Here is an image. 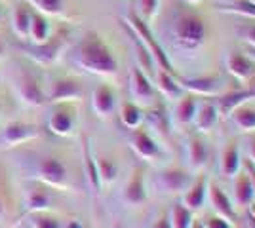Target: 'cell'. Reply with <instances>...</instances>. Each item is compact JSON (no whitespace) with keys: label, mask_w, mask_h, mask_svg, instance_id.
<instances>
[{"label":"cell","mask_w":255,"mask_h":228,"mask_svg":"<svg viewBox=\"0 0 255 228\" xmlns=\"http://www.w3.org/2000/svg\"><path fill=\"white\" fill-rule=\"evenodd\" d=\"M252 2H255V0H252Z\"/></svg>","instance_id":"11a10c76"},{"label":"cell","mask_w":255,"mask_h":228,"mask_svg":"<svg viewBox=\"0 0 255 228\" xmlns=\"http://www.w3.org/2000/svg\"><path fill=\"white\" fill-rule=\"evenodd\" d=\"M31 21H32V10L27 2H23L19 6H15V10L11 13V29L19 38H29L31 33Z\"/></svg>","instance_id":"4fadbf2b"},{"label":"cell","mask_w":255,"mask_h":228,"mask_svg":"<svg viewBox=\"0 0 255 228\" xmlns=\"http://www.w3.org/2000/svg\"><path fill=\"white\" fill-rule=\"evenodd\" d=\"M192 223H194V219H192L191 209L187 206H183V204H175V206H173V223H171V227L192 228Z\"/></svg>","instance_id":"1f68e13d"},{"label":"cell","mask_w":255,"mask_h":228,"mask_svg":"<svg viewBox=\"0 0 255 228\" xmlns=\"http://www.w3.org/2000/svg\"><path fill=\"white\" fill-rule=\"evenodd\" d=\"M244 165H246V169H248V175H250V179H252V185H254V188H255V163L250 162V160H246Z\"/></svg>","instance_id":"7bdbcfd3"},{"label":"cell","mask_w":255,"mask_h":228,"mask_svg":"<svg viewBox=\"0 0 255 228\" xmlns=\"http://www.w3.org/2000/svg\"><path fill=\"white\" fill-rule=\"evenodd\" d=\"M208 188H210V200L213 204V209L227 221H236V213H234V207L229 200V196L225 194L217 185H210Z\"/></svg>","instance_id":"5bb4252c"},{"label":"cell","mask_w":255,"mask_h":228,"mask_svg":"<svg viewBox=\"0 0 255 228\" xmlns=\"http://www.w3.org/2000/svg\"><path fill=\"white\" fill-rule=\"evenodd\" d=\"M227 13H238L250 19H255V2L252 0H236L231 8H225Z\"/></svg>","instance_id":"d590c367"},{"label":"cell","mask_w":255,"mask_h":228,"mask_svg":"<svg viewBox=\"0 0 255 228\" xmlns=\"http://www.w3.org/2000/svg\"><path fill=\"white\" fill-rule=\"evenodd\" d=\"M131 143H133V149L141 158H156L158 156V145L145 130L135 128Z\"/></svg>","instance_id":"2e32d148"},{"label":"cell","mask_w":255,"mask_h":228,"mask_svg":"<svg viewBox=\"0 0 255 228\" xmlns=\"http://www.w3.org/2000/svg\"><path fill=\"white\" fill-rule=\"evenodd\" d=\"M162 183L168 190H187L191 186V175L181 167H168L162 171Z\"/></svg>","instance_id":"e0dca14e"},{"label":"cell","mask_w":255,"mask_h":228,"mask_svg":"<svg viewBox=\"0 0 255 228\" xmlns=\"http://www.w3.org/2000/svg\"><path fill=\"white\" fill-rule=\"evenodd\" d=\"M227 71H229L236 80L248 82V80L255 75V63L248 55L233 52V54L227 55Z\"/></svg>","instance_id":"ba28073f"},{"label":"cell","mask_w":255,"mask_h":228,"mask_svg":"<svg viewBox=\"0 0 255 228\" xmlns=\"http://www.w3.org/2000/svg\"><path fill=\"white\" fill-rule=\"evenodd\" d=\"M158 87L162 93H166V95H171V97H177L181 93V89L183 87L179 86V82H177V76L168 73V71H164V69H160L158 75Z\"/></svg>","instance_id":"83f0119b"},{"label":"cell","mask_w":255,"mask_h":228,"mask_svg":"<svg viewBox=\"0 0 255 228\" xmlns=\"http://www.w3.org/2000/svg\"><path fill=\"white\" fill-rule=\"evenodd\" d=\"M124 198L129 204H141L147 198L145 183H143V169L141 167H137L131 175V179L128 181L126 188H124Z\"/></svg>","instance_id":"ac0fdd59"},{"label":"cell","mask_w":255,"mask_h":228,"mask_svg":"<svg viewBox=\"0 0 255 228\" xmlns=\"http://www.w3.org/2000/svg\"><path fill=\"white\" fill-rule=\"evenodd\" d=\"M75 59L78 67H82L92 75L113 76L118 71L117 57L97 33L84 34V38L76 46Z\"/></svg>","instance_id":"6da1fadb"},{"label":"cell","mask_w":255,"mask_h":228,"mask_svg":"<svg viewBox=\"0 0 255 228\" xmlns=\"http://www.w3.org/2000/svg\"><path fill=\"white\" fill-rule=\"evenodd\" d=\"M82 95H84V89H82L78 80H75V78H59L50 87L48 99L53 101V103H65V101L82 99Z\"/></svg>","instance_id":"5b68a950"},{"label":"cell","mask_w":255,"mask_h":228,"mask_svg":"<svg viewBox=\"0 0 255 228\" xmlns=\"http://www.w3.org/2000/svg\"><path fill=\"white\" fill-rule=\"evenodd\" d=\"M150 120H152V124H154L162 133H168V128H170V118H168L166 109H164L162 105L156 107V109L150 112Z\"/></svg>","instance_id":"f35d334b"},{"label":"cell","mask_w":255,"mask_h":228,"mask_svg":"<svg viewBox=\"0 0 255 228\" xmlns=\"http://www.w3.org/2000/svg\"><path fill=\"white\" fill-rule=\"evenodd\" d=\"M67 228H82V225H80L78 221H71V223L67 225Z\"/></svg>","instance_id":"f6af8a7d"},{"label":"cell","mask_w":255,"mask_h":228,"mask_svg":"<svg viewBox=\"0 0 255 228\" xmlns=\"http://www.w3.org/2000/svg\"><path fill=\"white\" fill-rule=\"evenodd\" d=\"M248 57H250V59H252V61L255 63V48H252V46L248 48Z\"/></svg>","instance_id":"ee69618b"},{"label":"cell","mask_w":255,"mask_h":228,"mask_svg":"<svg viewBox=\"0 0 255 228\" xmlns=\"http://www.w3.org/2000/svg\"><path fill=\"white\" fill-rule=\"evenodd\" d=\"M84 163H86V175H88L90 186H92L96 192H99V188H101V179H99V171H97V162L94 160V156H92L88 145L84 147Z\"/></svg>","instance_id":"f546056e"},{"label":"cell","mask_w":255,"mask_h":228,"mask_svg":"<svg viewBox=\"0 0 255 228\" xmlns=\"http://www.w3.org/2000/svg\"><path fill=\"white\" fill-rule=\"evenodd\" d=\"M52 204L50 196L42 192V190H34L31 196H29V202H27V209L31 213H40V211H46Z\"/></svg>","instance_id":"836d02e7"},{"label":"cell","mask_w":255,"mask_h":228,"mask_svg":"<svg viewBox=\"0 0 255 228\" xmlns=\"http://www.w3.org/2000/svg\"><path fill=\"white\" fill-rule=\"evenodd\" d=\"M4 215V202H2V198H0V217Z\"/></svg>","instance_id":"681fc988"},{"label":"cell","mask_w":255,"mask_h":228,"mask_svg":"<svg viewBox=\"0 0 255 228\" xmlns=\"http://www.w3.org/2000/svg\"><path fill=\"white\" fill-rule=\"evenodd\" d=\"M196 110H198V103H196V97L194 95H187L179 101L177 105V110H175V116L181 124H191L194 116H196Z\"/></svg>","instance_id":"4316f807"},{"label":"cell","mask_w":255,"mask_h":228,"mask_svg":"<svg viewBox=\"0 0 255 228\" xmlns=\"http://www.w3.org/2000/svg\"><path fill=\"white\" fill-rule=\"evenodd\" d=\"M120 118H122V124L129 128V130H135L139 128V124H141V110L135 103H124L122 105V110H120Z\"/></svg>","instance_id":"f1b7e54d"},{"label":"cell","mask_w":255,"mask_h":228,"mask_svg":"<svg viewBox=\"0 0 255 228\" xmlns=\"http://www.w3.org/2000/svg\"><path fill=\"white\" fill-rule=\"evenodd\" d=\"M48 128L52 133L55 135H69L73 128H75V112L69 109V107H59V109H55L52 112V116L48 120Z\"/></svg>","instance_id":"30bf717a"},{"label":"cell","mask_w":255,"mask_h":228,"mask_svg":"<svg viewBox=\"0 0 255 228\" xmlns=\"http://www.w3.org/2000/svg\"><path fill=\"white\" fill-rule=\"evenodd\" d=\"M133 42H135V50H137L139 65L143 67L147 73H152V55H150V52L147 50V46L139 40L137 34L133 36Z\"/></svg>","instance_id":"8d00e7d4"},{"label":"cell","mask_w":255,"mask_h":228,"mask_svg":"<svg viewBox=\"0 0 255 228\" xmlns=\"http://www.w3.org/2000/svg\"><path fill=\"white\" fill-rule=\"evenodd\" d=\"M38 135V130L36 126L32 124H27V122H11L4 128V133H2V139L8 145H19V143L31 141Z\"/></svg>","instance_id":"9c48e42d"},{"label":"cell","mask_w":255,"mask_h":228,"mask_svg":"<svg viewBox=\"0 0 255 228\" xmlns=\"http://www.w3.org/2000/svg\"><path fill=\"white\" fill-rule=\"evenodd\" d=\"M31 223L34 228H61L57 219L46 215L44 211H40V213H31Z\"/></svg>","instance_id":"74e56055"},{"label":"cell","mask_w":255,"mask_h":228,"mask_svg":"<svg viewBox=\"0 0 255 228\" xmlns=\"http://www.w3.org/2000/svg\"><path fill=\"white\" fill-rule=\"evenodd\" d=\"M189 149H191V163L192 167H202L204 163L208 162V156H210V152H208V143L204 137L200 135H194L191 139V145H189Z\"/></svg>","instance_id":"d4e9b609"},{"label":"cell","mask_w":255,"mask_h":228,"mask_svg":"<svg viewBox=\"0 0 255 228\" xmlns=\"http://www.w3.org/2000/svg\"><path fill=\"white\" fill-rule=\"evenodd\" d=\"M152 228H173V227H171V221L168 219V215H160V219L154 221Z\"/></svg>","instance_id":"b9f144b4"},{"label":"cell","mask_w":255,"mask_h":228,"mask_svg":"<svg viewBox=\"0 0 255 228\" xmlns=\"http://www.w3.org/2000/svg\"><path fill=\"white\" fill-rule=\"evenodd\" d=\"M128 23H129V27L133 29V33L139 36V40L147 46V50L150 52V55L158 61L160 69H164V71H168L171 75H175V71H173V67H171L170 59H168V55L164 54V50H162V46L156 42V38L152 36L150 33L149 25L143 21L141 17H139L137 13H129V17H128Z\"/></svg>","instance_id":"3957f363"},{"label":"cell","mask_w":255,"mask_h":228,"mask_svg":"<svg viewBox=\"0 0 255 228\" xmlns=\"http://www.w3.org/2000/svg\"><path fill=\"white\" fill-rule=\"evenodd\" d=\"M96 162H97V171H99L101 183H107V185L113 183L117 179V173H118L117 163L113 162V160H109V158H99Z\"/></svg>","instance_id":"d6a6232c"},{"label":"cell","mask_w":255,"mask_h":228,"mask_svg":"<svg viewBox=\"0 0 255 228\" xmlns=\"http://www.w3.org/2000/svg\"><path fill=\"white\" fill-rule=\"evenodd\" d=\"M248 82H250V89H252V91H254V93H255V75L252 76V78H250Z\"/></svg>","instance_id":"bcb514c9"},{"label":"cell","mask_w":255,"mask_h":228,"mask_svg":"<svg viewBox=\"0 0 255 228\" xmlns=\"http://www.w3.org/2000/svg\"><path fill=\"white\" fill-rule=\"evenodd\" d=\"M17 93L21 97L23 103L31 105V107H42L46 103V95H44L42 87L36 82V78L31 75H21L17 80Z\"/></svg>","instance_id":"52a82bcc"},{"label":"cell","mask_w":255,"mask_h":228,"mask_svg":"<svg viewBox=\"0 0 255 228\" xmlns=\"http://www.w3.org/2000/svg\"><path fill=\"white\" fill-rule=\"evenodd\" d=\"M29 6H34L38 13L46 15H59L65 8V0H25Z\"/></svg>","instance_id":"4dcf8cb0"},{"label":"cell","mask_w":255,"mask_h":228,"mask_svg":"<svg viewBox=\"0 0 255 228\" xmlns=\"http://www.w3.org/2000/svg\"><path fill=\"white\" fill-rule=\"evenodd\" d=\"M252 97H255V93L252 89H248V91H233V93H229V95L219 99V110H221L223 116H229L236 107L248 103Z\"/></svg>","instance_id":"ffe728a7"},{"label":"cell","mask_w":255,"mask_h":228,"mask_svg":"<svg viewBox=\"0 0 255 228\" xmlns=\"http://www.w3.org/2000/svg\"><path fill=\"white\" fill-rule=\"evenodd\" d=\"M65 44V34H55V36H50L46 42H40V44H34V46H29L25 52L31 55L34 61H38V63H53L55 59H57V55L61 52V48H63Z\"/></svg>","instance_id":"277c9868"},{"label":"cell","mask_w":255,"mask_h":228,"mask_svg":"<svg viewBox=\"0 0 255 228\" xmlns=\"http://www.w3.org/2000/svg\"><path fill=\"white\" fill-rule=\"evenodd\" d=\"M238 175V179H236V200H238V204H250L252 202V198L255 194V188L252 185V179H250V175L246 173V171H240Z\"/></svg>","instance_id":"484cf974"},{"label":"cell","mask_w":255,"mask_h":228,"mask_svg":"<svg viewBox=\"0 0 255 228\" xmlns=\"http://www.w3.org/2000/svg\"><path fill=\"white\" fill-rule=\"evenodd\" d=\"M250 217H252V221L255 223V204H252V206H250Z\"/></svg>","instance_id":"7dc6e473"},{"label":"cell","mask_w":255,"mask_h":228,"mask_svg":"<svg viewBox=\"0 0 255 228\" xmlns=\"http://www.w3.org/2000/svg\"><path fill=\"white\" fill-rule=\"evenodd\" d=\"M160 6V0H139L137 2V15L143 19L145 23L152 21V17L156 15Z\"/></svg>","instance_id":"e575fe53"},{"label":"cell","mask_w":255,"mask_h":228,"mask_svg":"<svg viewBox=\"0 0 255 228\" xmlns=\"http://www.w3.org/2000/svg\"><path fill=\"white\" fill-rule=\"evenodd\" d=\"M187 4H198V2H202V0H185Z\"/></svg>","instance_id":"816d5d0a"},{"label":"cell","mask_w":255,"mask_h":228,"mask_svg":"<svg viewBox=\"0 0 255 228\" xmlns=\"http://www.w3.org/2000/svg\"><path fill=\"white\" fill-rule=\"evenodd\" d=\"M206 192H208V179H206V175H200L189 186V192L185 194V206L189 207L191 211L200 209L204 204V198H206Z\"/></svg>","instance_id":"d6986e66"},{"label":"cell","mask_w":255,"mask_h":228,"mask_svg":"<svg viewBox=\"0 0 255 228\" xmlns=\"http://www.w3.org/2000/svg\"><path fill=\"white\" fill-rule=\"evenodd\" d=\"M231 114H233L234 124H236L242 131H255V109L254 107H250L248 103H244V105L236 107Z\"/></svg>","instance_id":"44dd1931"},{"label":"cell","mask_w":255,"mask_h":228,"mask_svg":"<svg viewBox=\"0 0 255 228\" xmlns=\"http://www.w3.org/2000/svg\"><path fill=\"white\" fill-rule=\"evenodd\" d=\"M252 156H254V163H255V137L252 139Z\"/></svg>","instance_id":"c3c4849f"},{"label":"cell","mask_w":255,"mask_h":228,"mask_svg":"<svg viewBox=\"0 0 255 228\" xmlns=\"http://www.w3.org/2000/svg\"><path fill=\"white\" fill-rule=\"evenodd\" d=\"M240 171V152H238V143L231 141L223 152V173L225 177H233Z\"/></svg>","instance_id":"7402d4cb"},{"label":"cell","mask_w":255,"mask_h":228,"mask_svg":"<svg viewBox=\"0 0 255 228\" xmlns=\"http://www.w3.org/2000/svg\"><path fill=\"white\" fill-rule=\"evenodd\" d=\"M38 175L40 179L46 181L48 185L52 186H63L67 183V167L61 160L53 158V156H48L40 160L38 163Z\"/></svg>","instance_id":"8992f818"},{"label":"cell","mask_w":255,"mask_h":228,"mask_svg":"<svg viewBox=\"0 0 255 228\" xmlns=\"http://www.w3.org/2000/svg\"><path fill=\"white\" fill-rule=\"evenodd\" d=\"M192 228H206L202 223H192Z\"/></svg>","instance_id":"f907efd6"},{"label":"cell","mask_w":255,"mask_h":228,"mask_svg":"<svg viewBox=\"0 0 255 228\" xmlns=\"http://www.w3.org/2000/svg\"><path fill=\"white\" fill-rule=\"evenodd\" d=\"M177 82L181 87H187L192 93H200V95H213L219 86L217 76H200V78H179L177 76Z\"/></svg>","instance_id":"7c38bea8"},{"label":"cell","mask_w":255,"mask_h":228,"mask_svg":"<svg viewBox=\"0 0 255 228\" xmlns=\"http://www.w3.org/2000/svg\"><path fill=\"white\" fill-rule=\"evenodd\" d=\"M2 52H4V48H2V44H0V55H2Z\"/></svg>","instance_id":"f5cc1de1"},{"label":"cell","mask_w":255,"mask_h":228,"mask_svg":"<svg viewBox=\"0 0 255 228\" xmlns=\"http://www.w3.org/2000/svg\"><path fill=\"white\" fill-rule=\"evenodd\" d=\"M29 36L32 38L34 44L46 42L50 38V23L44 17V13L32 11V21H31V33Z\"/></svg>","instance_id":"603a6c76"},{"label":"cell","mask_w":255,"mask_h":228,"mask_svg":"<svg viewBox=\"0 0 255 228\" xmlns=\"http://www.w3.org/2000/svg\"><path fill=\"white\" fill-rule=\"evenodd\" d=\"M217 118H219V110L215 109V105L212 103H206L200 107V110H196V126H198V130L200 131H208L212 130L213 126L217 124Z\"/></svg>","instance_id":"cb8c5ba5"},{"label":"cell","mask_w":255,"mask_h":228,"mask_svg":"<svg viewBox=\"0 0 255 228\" xmlns=\"http://www.w3.org/2000/svg\"><path fill=\"white\" fill-rule=\"evenodd\" d=\"M115 103H117V95L113 91V87L109 86H97L94 91V110H96L99 116H107L111 114L115 109Z\"/></svg>","instance_id":"9a60e30c"},{"label":"cell","mask_w":255,"mask_h":228,"mask_svg":"<svg viewBox=\"0 0 255 228\" xmlns=\"http://www.w3.org/2000/svg\"><path fill=\"white\" fill-rule=\"evenodd\" d=\"M131 93L141 103H150L154 99V87L150 84L149 76L145 75L139 67L131 69Z\"/></svg>","instance_id":"8fae6325"},{"label":"cell","mask_w":255,"mask_h":228,"mask_svg":"<svg viewBox=\"0 0 255 228\" xmlns=\"http://www.w3.org/2000/svg\"><path fill=\"white\" fill-rule=\"evenodd\" d=\"M206 33L208 31H206L204 19L191 11H181L173 21V36L181 48L194 50V48L202 46L206 40Z\"/></svg>","instance_id":"7a4b0ae2"},{"label":"cell","mask_w":255,"mask_h":228,"mask_svg":"<svg viewBox=\"0 0 255 228\" xmlns=\"http://www.w3.org/2000/svg\"><path fill=\"white\" fill-rule=\"evenodd\" d=\"M0 19H2V11H0Z\"/></svg>","instance_id":"db71d44e"},{"label":"cell","mask_w":255,"mask_h":228,"mask_svg":"<svg viewBox=\"0 0 255 228\" xmlns=\"http://www.w3.org/2000/svg\"><path fill=\"white\" fill-rule=\"evenodd\" d=\"M240 38L246 44H250L252 48H255V25H246L240 29Z\"/></svg>","instance_id":"ab89813d"},{"label":"cell","mask_w":255,"mask_h":228,"mask_svg":"<svg viewBox=\"0 0 255 228\" xmlns=\"http://www.w3.org/2000/svg\"><path fill=\"white\" fill-rule=\"evenodd\" d=\"M206 228H231V225L225 217L217 215V217H210L206 221Z\"/></svg>","instance_id":"60d3db41"}]
</instances>
